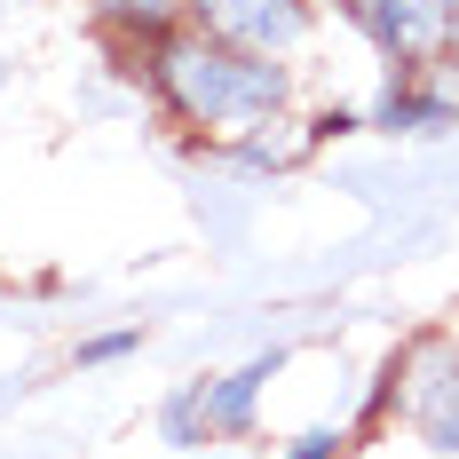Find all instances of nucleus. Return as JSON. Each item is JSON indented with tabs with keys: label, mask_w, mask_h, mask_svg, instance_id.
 Masks as SVG:
<instances>
[{
	"label": "nucleus",
	"mask_w": 459,
	"mask_h": 459,
	"mask_svg": "<svg viewBox=\"0 0 459 459\" xmlns=\"http://www.w3.org/2000/svg\"><path fill=\"white\" fill-rule=\"evenodd\" d=\"M143 80L151 95L198 127V135H262L285 119V103H293V72L277 64V56H254V48H230L214 32H198V24H175V32H159V40H143Z\"/></svg>",
	"instance_id": "nucleus-1"
},
{
	"label": "nucleus",
	"mask_w": 459,
	"mask_h": 459,
	"mask_svg": "<svg viewBox=\"0 0 459 459\" xmlns=\"http://www.w3.org/2000/svg\"><path fill=\"white\" fill-rule=\"evenodd\" d=\"M388 396L428 452H459V341H444V333L412 341L404 365L388 372Z\"/></svg>",
	"instance_id": "nucleus-2"
},
{
	"label": "nucleus",
	"mask_w": 459,
	"mask_h": 459,
	"mask_svg": "<svg viewBox=\"0 0 459 459\" xmlns=\"http://www.w3.org/2000/svg\"><path fill=\"white\" fill-rule=\"evenodd\" d=\"M333 8H341L396 72H404V64H436L444 40H452V16H459V0H333Z\"/></svg>",
	"instance_id": "nucleus-3"
},
{
	"label": "nucleus",
	"mask_w": 459,
	"mask_h": 459,
	"mask_svg": "<svg viewBox=\"0 0 459 459\" xmlns=\"http://www.w3.org/2000/svg\"><path fill=\"white\" fill-rule=\"evenodd\" d=\"M183 24L198 32H214L230 48H254V56H293V48L309 40V0H183Z\"/></svg>",
	"instance_id": "nucleus-4"
},
{
	"label": "nucleus",
	"mask_w": 459,
	"mask_h": 459,
	"mask_svg": "<svg viewBox=\"0 0 459 459\" xmlns=\"http://www.w3.org/2000/svg\"><path fill=\"white\" fill-rule=\"evenodd\" d=\"M372 119L396 127V135L459 127V64H452V56H436V64H404V72L388 80V95L372 103Z\"/></svg>",
	"instance_id": "nucleus-5"
},
{
	"label": "nucleus",
	"mask_w": 459,
	"mask_h": 459,
	"mask_svg": "<svg viewBox=\"0 0 459 459\" xmlns=\"http://www.w3.org/2000/svg\"><path fill=\"white\" fill-rule=\"evenodd\" d=\"M88 16L103 32H119V40H159V32H175L183 24V0H88Z\"/></svg>",
	"instance_id": "nucleus-6"
},
{
	"label": "nucleus",
	"mask_w": 459,
	"mask_h": 459,
	"mask_svg": "<svg viewBox=\"0 0 459 459\" xmlns=\"http://www.w3.org/2000/svg\"><path fill=\"white\" fill-rule=\"evenodd\" d=\"M127 349H135V333H103V341L80 349V365H111V357H127Z\"/></svg>",
	"instance_id": "nucleus-7"
},
{
	"label": "nucleus",
	"mask_w": 459,
	"mask_h": 459,
	"mask_svg": "<svg viewBox=\"0 0 459 459\" xmlns=\"http://www.w3.org/2000/svg\"><path fill=\"white\" fill-rule=\"evenodd\" d=\"M293 459H341V428H317V436H301Z\"/></svg>",
	"instance_id": "nucleus-8"
},
{
	"label": "nucleus",
	"mask_w": 459,
	"mask_h": 459,
	"mask_svg": "<svg viewBox=\"0 0 459 459\" xmlns=\"http://www.w3.org/2000/svg\"><path fill=\"white\" fill-rule=\"evenodd\" d=\"M444 56H452V64H459V16H452V40H444Z\"/></svg>",
	"instance_id": "nucleus-9"
}]
</instances>
